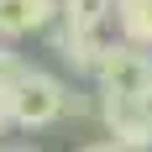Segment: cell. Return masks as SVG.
I'll return each mask as SVG.
<instances>
[{"instance_id": "1", "label": "cell", "mask_w": 152, "mask_h": 152, "mask_svg": "<svg viewBox=\"0 0 152 152\" xmlns=\"http://www.w3.org/2000/svg\"><path fill=\"white\" fill-rule=\"evenodd\" d=\"M68 94H74V89H68L58 74H47V68H26V74H21V84L5 94L11 126H26V131H37V126L63 121V115H68Z\"/></svg>"}, {"instance_id": "2", "label": "cell", "mask_w": 152, "mask_h": 152, "mask_svg": "<svg viewBox=\"0 0 152 152\" xmlns=\"http://www.w3.org/2000/svg\"><path fill=\"white\" fill-rule=\"evenodd\" d=\"M94 79H100V94L142 100V94H152V53H142V47H131V42H121V37H115Z\"/></svg>"}, {"instance_id": "3", "label": "cell", "mask_w": 152, "mask_h": 152, "mask_svg": "<svg viewBox=\"0 0 152 152\" xmlns=\"http://www.w3.org/2000/svg\"><path fill=\"white\" fill-rule=\"evenodd\" d=\"M94 105H100V121H105V131H110L115 147H126V152H152V121H147V110H142V100L100 94Z\"/></svg>"}, {"instance_id": "4", "label": "cell", "mask_w": 152, "mask_h": 152, "mask_svg": "<svg viewBox=\"0 0 152 152\" xmlns=\"http://www.w3.org/2000/svg\"><path fill=\"white\" fill-rule=\"evenodd\" d=\"M47 42H53V53H58L74 74H100V63H105L110 42L115 37H105V26H94V31H74V26H47Z\"/></svg>"}, {"instance_id": "5", "label": "cell", "mask_w": 152, "mask_h": 152, "mask_svg": "<svg viewBox=\"0 0 152 152\" xmlns=\"http://www.w3.org/2000/svg\"><path fill=\"white\" fill-rule=\"evenodd\" d=\"M58 16V0H0V37H31V31H47Z\"/></svg>"}, {"instance_id": "6", "label": "cell", "mask_w": 152, "mask_h": 152, "mask_svg": "<svg viewBox=\"0 0 152 152\" xmlns=\"http://www.w3.org/2000/svg\"><path fill=\"white\" fill-rule=\"evenodd\" d=\"M110 21H115V31H121V42L142 47V53L152 47V0H115Z\"/></svg>"}, {"instance_id": "7", "label": "cell", "mask_w": 152, "mask_h": 152, "mask_svg": "<svg viewBox=\"0 0 152 152\" xmlns=\"http://www.w3.org/2000/svg\"><path fill=\"white\" fill-rule=\"evenodd\" d=\"M110 11H115V0H58V21H63V26H74V31L105 26Z\"/></svg>"}, {"instance_id": "8", "label": "cell", "mask_w": 152, "mask_h": 152, "mask_svg": "<svg viewBox=\"0 0 152 152\" xmlns=\"http://www.w3.org/2000/svg\"><path fill=\"white\" fill-rule=\"evenodd\" d=\"M21 74H26V63L16 58L11 47H0V94H11L16 84H21Z\"/></svg>"}, {"instance_id": "9", "label": "cell", "mask_w": 152, "mask_h": 152, "mask_svg": "<svg viewBox=\"0 0 152 152\" xmlns=\"http://www.w3.org/2000/svg\"><path fill=\"white\" fill-rule=\"evenodd\" d=\"M79 152H126V147H115V142H89V147H79Z\"/></svg>"}, {"instance_id": "10", "label": "cell", "mask_w": 152, "mask_h": 152, "mask_svg": "<svg viewBox=\"0 0 152 152\" xmlns=\"http://www.w3.org/2000/svg\"><path fill=\"white\" fill-rule=\"evenodd\" d=\"M11 126V110H5V94H0V131Z\"/></svg>"}, {"instance_id": "11", "label": "cell", "mask_w": 152, "mask_h": 152, "mask_svg": "<svg viewBox=\"0 0 152 152\" xmlns=\"http://www.w3.org/2000/svg\"><path fill=\"white\" fill-rule=\"evenodd\" d=\"M142 110H147V121H152V94H142Z\"/></svg>"}, {"instance_id": "12", "label": "cell", "mask_w": 152, "mask_h": 152, "mask_svg": "<svg viewBox=\"0 0 152 152\" xmlns=\"http://www.w3.org/2000/svg\"><path fill=\"white\" fill-rule=\"evenodd\" d=\"M0 152H37V147H0Z\"/></svg>"}]
</instances>
